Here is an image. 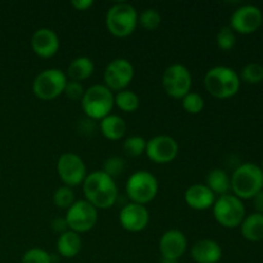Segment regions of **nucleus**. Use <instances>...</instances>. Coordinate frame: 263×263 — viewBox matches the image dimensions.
<instances>
[{"mask_svg":"<svg viewBox=\"0 0 263 263\" xmlns=\"http://www.w3.org/2000/svg\"><path fill=\"white\" fill-rule=\"evenodd\" d=\"M85 200L97 210H108L113 207L118 199V187L112 177L99 170L86 176L82 182Z\"/></svg>","mask_w":263,"mask_h":263,"instance_id":"f257e3e1","label":"nucleus"},{"mask_svg":"<svg viewBox=\"0 0 263 263\" xmlns=\"http://www.w3.org/2000/svg\"><path fill=\"white\" fill-rule=\"evenodd\" d=\"M240 82L238 72L228 66L212 67L204 76L205 89L217 99H229L238 94Z\"/></svg>","mask_w":263,"mask_h":263,"instance_id":"f03ea898","label":"nucleus"},{"mask_svg":"<svg viewBox=\"0 0 263 263\" xmlns=\"http://www.w3.org/2000/svg\"><path fill=\"white\" fill-rule=\"evenodd\" d=\"M231 190L239 199H252L263 190V171L256 163H243L230 176Z\"/></svg>","mask_w":263,"mask_h":263,"instance_id":"7ed1b4c3","label":"nucleus"},{"mask_svg":"<svg viewBox=\"0 0 263 263\" xmlns=\"http://www.w3.org/2000/svg\"><path fill=\"white\" fill-rule=\"evenodd\" d=\"M81 107L90 120H100L110 115L115 107V95L105 85H92L85 90Z\"/></svg>","mask_w":263,"mask_h":263,"instance_id":"20e7f679","label":"nucleus"},{"mask_svg":"<svg viewBox=\"0 0 263 263\" xmlns=\"http://www.w3.org/2000/svg\"><path fill=\"white\" fill-rule=\"evenodd\" d=\"M139 14L128 3H116L105 14V26L116 37H127L138 26Z\"/></svg>","mask_w":263,"mask_h":263,"instance_id":"39448f33","label":"nucleus"},{"mask_svg":"<svg viewBox=\"0 0 263 263\" xmlns=\"http://www.w3.org/2000/svg\"><path fill=\"white\" fill-rule=\"evenodd\" d=\"M158 180L149 171H136L126 182V195L131 203L145 205L158 194Z\"/></svg>","mask_w":263,"mask_h":263,"instance_id":"423d86ee","label":"nucleus"},{"mask_svg":"<svg viewBox=\"0 0 263 263\" xmlns=\"http://www.w3.org/2000/svg\"><path fill=\"white\" fill-rule=\"evenodd\" d=\"M212 212L215 220L226 229L239 228L247 216L243 200L230 193L216 198Z\"/></svg>","mask_w":263,"mask_h":263,"instance_id":"0eeeda50","label":"nucleus"},{"mask_svg":"<svg viewBox=\"0 0 263 263\" xmlns=\"http://www.w3.org/2000/svg\"><path fill=\"white\" fill-rule=\"evenodd\" d=\"M68 77L62 69L48 68L36 74L32 82V91L41 100H51L63 94Z\"/></svg>","mask_w":263,"mask_h":263,"instance_id":"6e6552de","label":"nucleus"},{"mask_svg":"<svg viewBox=\"0 0 263 263\" xmlns=\"http://www.w3.org/2000/svg\"><path fill=\"white\" fill-rule=\"evenodd\" d=\"M192 73L184 64L174 63L164 69L162 85L168 97L174 99H182L192 91Z\"/></svg>","mask_w":263,"mask_h":263,"instance_id":"1a4fd4ad","label":"nucleus"},{"mask_svg":"<svg viewBox=\"0 0 263 263\" xmlns=\"http://www.w3.org/2000/svg\"><path fill=\"white\" fill-rule=\"evenodd\" d=\"M66 221L68 229L77 234L87 233L95 226L98 221V210L87 200H76L67 210Z\"/></svg>","mask_w":263,"mask_h":263,"instance_id":"9d476101","label":"nucleus"},{"mask_svg":"<svg viewBox=\"0 0 263 263\" xmlns=\"http://www.w3.org/2000/svg\"><path fill=\"white\" fill-rule=\"evenodd\" d=\"M135 69L126 58H116L104 69V85L110 91H122L133 81Z\"/></svg>","mask_w":263,"mask_h":263,"instance_id":"9b49d317","label":"nucleus"},{"mask_svg":"<svg viewBox=\"0 0 263 263\" xmlns=\"http://www.w3.org/2000/svg\"><path fill=\"white\" fill-rule=\"evenodd\" d=\"M57 172L59 179L66 184V186L69 187L82 184L87 176L86 166L82 158L71 152L63 153L59 157L57 162Z\"/></svg>","mask_w":263,"mask_h":263,"instance_id":"f8f14e48","label":"nucleus"},{"mask_svg":"<svg viewBox=\"0 0 263 263\" xmlns=\"http://www.w3.org/2000/svg\"><path fill=\"white\" fill-rule=\"evenodd\" d=\"M263 23V13L258 7L253 4H246L234 10L230 17V27L234 32L241 33V35H251Z\"/></svg>","mask_w":263,"mask_h":263,"instance_id":"ddd939ff","label":"nucleus"},{"mask_svg":"<svg viewBox=\"0 0 263 263\" xmlns=\"http://www.w3.org/2000/svg\"><path fill=\"white\" fill-rule=\"evenodd\" d=\"M177 153H179V144L172 136L157 135L146 141L145 154L154 163H170L176 158Z\"/></svg>","mask_w":263,"mask_h":263,"instance_id":"4468645a","label":"nucleus"},{"mask_svg":"<svg viewBox=\"0 0 263 263\" xmlns=\"http://www.w3.org/2000/svg\"><path fill=\"white\" fill-rule=\"evenodd\" d=\"M118 220H120L121 226L126 231L139 233L148 226L151 216H149V211L146 210L145 205L130 202L121 208Z\"/></svg>","mask_w":263,"mask_h":263,"instance_id":"2eb2a0df","label":"nucleus"},{"mask_svg":"<svg viewBox=\"0 0 263 263\" xmlns=\"http://www.w3.org/2000/svg\"><path fill=\"white\" fill-rule=\"evenodd\" d=\"M158 247L162 258L179 261L186 252V236L180 230H168L161 236Z\"/></svg>","mask_w":263,"mask_h":263,"instance_id":"dca6fc26","label":"nucleus"},{"mask_svg":"<svg viewBox=\"0 0 263 263\" xmlns=\"http://www.w3.org/2000/svg\"><path fill=\"white\" fill-rule=\"evenodd\" d=\"M31 48L40 58H51L59 50L58 35L51 28H37L31 37Z\"/></svg>","mask_w":263,"mask_h":263,"instance_id":"f3484780","label":"nucleus"},{"mask_svg":"<svg viewBox=\"0 0 263 263\" xmlns=\"http://www.w3.org/2000/svg\"><path fill=\"white\" fill-rule=\"evenodd\" d=\"M190 256L197 263H218L222 258V248L212 239H202L192 247Z\"/></svg>","mask_w":263,"mask_h":263,"instance_id":"a211bd4d","label":"nucleus"},{"mask_svg":"<svg viewBox=\"0 0 263 263\" xmlns=\"http://www.w3.org/2000/svg\"><path fill=\"white\" fill-rule=\"evenodd\" d=\"M216 195L210 190L207 185L194 184L185 192V202L190 208L195 211H204L212 208L215 204Z\"/></svg>","mask_w":263,"mask_h":263,"instance_id":"6ab92c4d","label":"nucleus"},{"mask_svg":"<svg viewBox=\"0 0 263 263\" xmlns=\"http://www.w3.org/2000/svg\"><path fill=\"white\" fill-rule=\"evenodd\" d=\"M81 248L82 240L80 234L68 230L58 236L57 251H58L59 256L63 258H73L81 252Z\"/></svg>","mask_w":263,"mask_h":263,"instance_id":"aec40b11","label":"nucleus"},{"mask_svg":"<svg viewBox=\"0 0 263 263\" xmlns=\"http://www.w3.org/2000/svg\"><path fill=\"white\" fill-rule=\"evenodd\" d=\"M240 228V233L243 238L248 241H261L263 240V215L262 213H251L246 216Z\"/></svg>","mask_w":263,"mask_h":263,"instance_id":"412c9836","label":"nucleus"},{"mask_svg":"<svg viewBox=\"0 0 263 263\" xmlns=\"http://www.w3.org/2000/svg\"><path fill=\"white\" fill-rule=\"evenodd\" d=\"M94 62L89 57H77L71 63L68 64L67 68V77H69L71 81L81 82L87 80L94 73Z\"/></svg>","mask_w":263,"mask_h":263,"instance_id":"4be33fe9","label":"nucleus"},{"mask_svg":"<svg viewBox=\"0 0 263 263\" xmlns=\"http://www.w3.org/2000/svg\"><path fill=\"white\" fill-rule=\"evenodd\" d=\"M126 128H127V126H126L125 120L121 116L110 113L109 116L100 121V131H102L103 136L107 138L108 140L116 141L122 139L126 134Z\"/></svg>","mask_w":263,"mask_h":263,"instance_id":"5701e85b","label":"nucleus"},{"mask_svg":"<svg viewBox=\"0 0 263 263\" xmlns=\"http://www.w3.org/2000/svg\"><path fill=\"white\" fill-rule=\"evenodd\" d=\"M205 185L215 195H225L231 190V179L225 170L215 168L208 172Z\"/></svg>","mask_w":263,"mask_h":263,"instance_id":"b1692460","label":"nucleus"},{"mask_svg":"<svg viewBox=\"0 0 263 263\" xmlns=\"http://www.w3.org/2000/svg\"><path fill=\"white\" fill-rule=\"evenodd\" d=\"M115 105L120 108L122 112H135L140 105V99L138 94L131 90H122L115 95Z\"/></svg>","mask_w":263,"mask_h":263,"instance_id":"393cba45","label":"nucleus"},{"mask_svg":"<svg viewBox=\"0 0 263 263\" xmlns=\"http://www.w3.org/2000/svg\"><path fill=\"white\" fill-rule=\"evenodd\" d=\"M240 80L249 85H257L261 84L263 81V66L257 63V62H252V63L246 64L241 69L240 74H239Z\"/></svg>","mask_w":263,"mask_h":263,"instance_id":"a878e982","label":"nucleus"},{"mask_svg":"<svg viewBox=\"0 0 263 263\" xmlns=\"http://www.w3.org/2000/svg\"><path fill=\"white\" fill-rule=\"evenodd\" d=\"M162 17L159 12L154 8H148V9L143 10L138 18V25H140L144 30L146 31H154L161 26Z\"/></svg>","mask_w":263,"mask_h":263,"instance_id":"bb28decb","label":"nucleus"},{"mask_svg":"<svg viewBox=\"0 0 263 263\" xmlns=\"http://www.w3.org/2000/svg\"><path fill=\"white\" fill-rule=\"evenodd\" d=\"M146 148V140L141 136H130L123 143V152L126 156L131 157V158H138L141 154L145 153Z\"/></svg>","mask_w":263,"mask_h":263,"instance_id":"cd10ccee","label":"nucleus"},{"mask_svg":"<svg viewBox=\"0 0 263 263\" xmlns=\"http://www.w3.org/2000/svg\"><path fill=\"white\" fill-rule=\"evenodd\" d=\"M53 202L55 207L61 210H68L76 200H74V193L69 186H61L54 192Z\"/></svg>","mask_w":263,"mask_h":263,"instance_id":"c85d7f7f","label":"nucleus"},{"mask_svg":"<svg viewBox=\"0 0 263 263\" xmlns=\"http://www.w3.org/2000/svg\"><path fill=\"white\" fill-rule=\"evenodd\" d=\"M217 46L223 51H229L235 46L236 44V33L234 32L230 26H223L220 28L216 36Z\"/></svg>","mask_w":263,"mask_h":263,"instance_id":"c756f323","label":"nucleus"},{"mask_svg":"<svg viewBox=\"0 0 263 263\" xmlns=\"http://www.w3.org/2000/svg\"><path fill=\"white\" fill-rule=\"evenodd\" d=\"M125 170H126L125 159L121 158V157L115 156L105 159L102 171L104 172V174H107L109 177H112L113 180H116V177L121 176V175L125 172Z\"/></svg>","mask_w":263,"mask_h":263,"instance_id":"7c9ffc66","label":"nucleus"},{"mask_svg":"<svg viewBox=\"0 0 263 263\" xmlns=\"http://www.w3.org/2000/svg\"><path fill=\"white\" fill-rule=\"evenodd\" d=\"M182 107L187 113L192 115H198L204 108V99L200 94L194 91H190L189 94L182 98Z\"/></svg>","mask_w":263,"mask_h":263,"instance_id":"2f4dec72","label":"nucleus"},{"mask_svg":"<svg viewBox=\"0 0 263 263\" xmlns=\"http://www.w3.org/2000/svg\"><path fill=\"white\" fill-rule=\"evenodd\" d=\"M21 263H53V256L41 248H31L23 253Z\"/></svg>","mask_w":263,"mask_h":263,"instance_id":"473e14b6","label":"nucleus"},{"mask_svg":"<svg viewBox=\"0 0 263 263\" xmlns=\"http://www.w3.org/2000/svg\"><path fill=\"white\" fill-rule=\"evenodd\" d=\"M84 92L85 90L80 82L68 81L67 82L66 87H64L63 94L71 100H81L82 97H84Z\"/></svg>","mask_w":263,"mask_h":263,"instance_id":"72a5a7b5","label":"nucleus"},{"mask_svg":"<svg viewBox=\"0 0 263 263\" xmlns=\"http://www.w3.org/2000/svg\"><path fill=\"white\" fill-rule=\"evenodd\" d=\"M51 229H53V231L55 234H58V235H62V234H64L66 231H68V225H67V221L64 217H57L54 218L53 221H51Z\"/></svg>","mask_w":263,"mask_h":263,"instance_id":"f704fd0d","label":"nucleus"},{"mask_svg":"<svg viewBox=\"0 0 263 263\" xmlns=\"http://www.w3.org/2000/svg\"><path fill=\"white\" fill-rule=\"evenodd\" d=\"M71 4L76 10H87L92 7L94 2L92 0H72Z\"/></svg>","mask_w":263,"mask_h":263,"instance_id":"c9c22d12","label":"nucleus"},{"mask_svg":"<svg viewBox=\"0 0 263 263\" xmlns=\"http://www.w3.org/2000/svg\"><path fill=\"white\" fill-rule=\"evenodd\" d=\"M252 200H253V207L254 210H256V212L262 213L263 215V190H261L258 194L254 195V197L252 198Z\"/></svg>","mask_w":263,"mask_h":263,"instance_id":"e433bc0d","label":"nucleus"},{"mask_svg":"<svg viewBox=\"0 0 263 263\" xmlns=\"http://www.w3.org/2000/svg\"><path fill=\"white\" fill-rule=\"evenodd\" d=\"M161 263H179V261H174V259H167V258H162Z\"/></svg>","mask_w":263,"mask_h":263,"instance_id":"4c0bfd02","label":"nucleus"},{"mask_svg":"<svg viewBox=\"0 0 263 263\" xmlns=\"http://www.w3.org/2000/svg\"><path fill=\"white\" fill-rule=\"evenodd\" d=\"M261 168H262V171H263V161H262V166H261Z\"/></svg>","mask_w":263,"mask_h":263,"instance_id":"58836bf2","label":"nucleus"}]
</instances>
